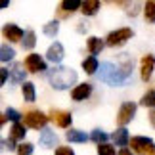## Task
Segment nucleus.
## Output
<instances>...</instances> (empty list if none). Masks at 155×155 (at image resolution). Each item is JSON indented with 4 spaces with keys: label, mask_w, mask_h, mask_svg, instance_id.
<instances>
[{
    "label": "nucleus",
    "mask_w": 155,
    "mask_h": 155,
    "mask_svg": "<svg viewBox=\"0 0 155 155\" xmlns=\"http://www.w3.org/2000/svg\"><path fill=\"white\" fill-rule=\"evenodd\" d=\"M48 81L56 90H65L77 82V71L71 67H54L48 71Z\"/></svg>",
    "instance_id": "nucleus-1"
},
{
    "label": "nucleus",
    "mask_w": 155,
    "mask_h": 155,
    "mask_svg": "<svg viewBox=\"0 0 155 155\" xmlns=\"http://www.w3.org/2000/svg\"><path fill=\"white\" fill-rule=\"evenodd\" d=\"M100 81H104L105 84H111V86H123L128 79L121 73V69H119V67H115V65L109 63V61H105V63H102Z\"/></svg>",
    "instance_id": "nucleus-2"
},
{
    "label": "nucleus",
    "mask_w": 155,
    "mask_h": 155,
    "mask_svg": "<svg viewBox=\"0 0 155 155\" xmlns=\"http://www.w3.org/2000/svg\"><path fill=\"white\" fill-rule=\"evenodd\" d=\"M23 121H25V127L29 128H35V130H40V128H46V123H48V117L44 115V113H40L37 109L33 111H27L25 115H23Z\"/></svg>",
    "instance_id": "nucleus-3"
},
{
    "label": "nucleus",
    "mask_w": 155,
    "mask_h": 155,
    "mask_svg": "<svg viewBox=\"0 0 155 155\" xmlns=\"http://www.w3.org/2000/svg\"><path fill=\"white\" fill-rule=\"evenodd\" d=\"M130 38H132V29L124 27V29H117V31L109 33V35H107V38H105V42H107V46L115 48V46H123Z\"/></svg>",
    "instance_id": "nucleus-4"
},
{
    "label": "nucleus",
    "mask_w": 155,
    "mask_h": 155,
    "mask_svg": "<svg viewBox=\"0 0 155 155\" xmlns=\"http://www.w3.org/2000/svg\"><path fill=\"white\" fill-rule=\"evenodd\" d=\"M130 146L134 147L136 153L140 155H153L155 153V144L151 138H144V136H134L130 140Z\"/></svg>",
    "instance_id": "nucleus-5"
},
{
    "label": "nucleus",
    "mask_w": 155,
    "mask_h": 155,
    "mask_svg": "<svg viewBox=\"0 0 155 155\" xmlns=\"http://www.w3.org/2000/svg\"><path fill=\"white\" fill-rule=\"evenodd\" d=\"M134 115H136V104L124 102L121 105V109H119V113H117V123L121 124V127H124V124H128L130 121H132Z\"/></svg>",
    "instance_id": "nucleus-6"
},
{
    "label": "nucleus",
    "mask_w": 155,
    "mask_h": 155,
    "mask_svg": "<svg viewBox=\"0 0 155 155\" xmlns=\"http://www.w3.org/2000/svg\"><path fill=\"white\" fill-rule=\"evenodd\" d=\"M23 65H25V69L29 71V73H40V71H48V69H46L44 59L40 58L38 54H29V56L25 58V61H23Z\"/></svg>",
    "instance_id": "nucleus-7"
},
{
    "label": "nucleus",
    "mask_w": 155,
    "mask_h": 155,
    "mask_svg": "<svg viewBox=\"0 0 155 155\" xmlns=\"http://www.w3.org/2000/svg\"><path fill=\"white\" fill-rule=\"evenodd\" d=\"M50 119L59 128H67V127H71V123H73V115H71L69 111H61V109H52Z\"/></svg>",
    "instance_id": "nucleus-8"
},
{
    "label": "nucleus",
    "mask_w": 155,
    "mask_h": 155,
    "mask_svg": "<svg viewBox=\"0 0 155 155\" xmlns=\"http://www.w3.org/2000/svg\"><path fill=\"white\" fill-rule=\"evenodd\" d=\"M153 67H155V58L151 56V54H147V56L142 58V61H140V77H142V81H150L151 79Z\"/></svg>",
    "instance_id": "nucleus-9"
},
{
    "label": "nucleus",
    "mask_w": 155,
    "mask_h": 155,
    "mask_svg": "<svg viewBox=\"0 0 155 155\" xmlns=\"http://www.w3.org/2000/svg\"><path fill=\"white\" fill-rule=\"evenodd\" d=\"M2 33H4L6 40H10V42H19V40L23 42V38H25V33H23L17 25H14V23H8V25H4Z\"/></svg>",
    "instance_id": "nucleus-10"
},
{
    "label": "nucleus",
    "mask_w": 155,
    "mask_h": 155,
    "mask_svg": "<svg viewBox=\"0 0 155 155\" xmlns=\"http://www.w3.org/2000/svg\"><path fill=\"white\" fill-rule=\"evenodd\" d=\"M46 58H48V61H52V63H59L63 59V46L59 42H54L48 48V52H46Z\"/></svg>",
    "instance_id": "nucleus-11"
},
{
    "label": "nucleus",
    "mask_w": 155,
    "mask_h": 155,
    "mask_svg": "<svg viewBox=\"0 0 155 155\" xmlns=\"http://www.w3.org/2000/svg\"><path fill=\"white\" fill-rule=\"evenodd\" d=\"M90 92H92V84H79V86H75L73 88V92H71V98L75 100V102H81V100H86L88 96H90Z\"/></svg>",
    "instance_id": "nucleus-12"
},
{
    "label": "nucleus",
    "mask_w": 155,
    "mask_h": 155,
    "mask_svg": "<svg viewBox=\"0 0 155 155\" xmlns=\"http://www.w3.org/2000/svg\"><path fill=\"white\" fill-rule=\"evenodd\" d=\"M38 140H40V146H44V147H54V146H56V142H58V136H56V132H54L52 128H44L42 132H40Z\"/></svg>",
    "instance_id": "nucleus-13"
},
{
    "label": "nucleus",
    "mask_w": 155,
    "mask_h": 155,
    "mask_svg": "<svg viewBox=\"0 0 155 155\" xmlns=\"http://www.w3.org/2000/svg\"><path fill=\"white\" fill-rule=\"evenodd\" d=\"M10 77H12V82H14V84H19V82L25 84V71H23V65L15 63L10 71Z\"/></svg>",
    "instance_id": "nucleus-14"
},
{
    "label": "nucleus",
    "mask_w": 155,
    "mask_h": 155,
    "mask_svg": "<svg viewBox=\"0 0 155 155\" xmlns=\"http://www.w3.org/2000/svg\"><path fill=\"white\" fill-rule=\"evenodd\" d=\"M119 61H121V73L127 77H130V71H132V58L128 56V54H119Z\"/></svg>",
    "instance_id": "nucleus-15"
},
{
    "label": "nucleus",
    "mask_w": 155,
    "mask_h": 155,
    "mask_svg": "<svg viewBox=\"0 0 155 155\" xmlns=\"http://www.w3.org/2000/svg\"><path fill=\"white\" fill-rule=\"evenodd\" d=\"M65 138H67L69 142H75V144H82V142L88 140V136H86V132H82V130H73L71 128L69 132L65 134Z\"/></svg>",
    "instance_id": "nucleus-16"
},
{
    "label": "nucleus",
    "mask_w": 155,
    "mask_h": 155,
    "mask_svg": "<svg viewBox=\"0 0 155 155\" xmlns=\"http://www.w3.org/2000/svg\"><path fill=\"white\" fill-rule=\"evenodd\" d=\"M82 69H84L88 75H94V73H96V71L100 69V63H98L96 56H90V58H86L84 61H82Z\"/></svg>",
    "instance_id": "nucleus-17"
},
{
    "label": "nucleus",
    "mask_w": 155,
    "mask_h": 155,
    "mask_svg": "<svg viewBox=\"0 0 155 155\" xmlns=\"http://www.w3.org/2000/svg\"><path fill=\"white\" fill-rule=\"evenodd\" d=\"M113 140H115L117 146L124 147V146L130 142V138H128V130H127V128H117V132L113 134Z\"/></svg>",
    "instance_id": "nucleus-18"
},
{
    "label": "nucleus",
    "mask_w": 155,
    "mask_h": 155,
    "mask_svg": "<svg viewBox=\"0 0 155 155\" xmlns=\"http://www.w3.org/2000/svg\"><path fill=\"white\" fill-rule=\"evenodd\" d=\"M98 10H100V2H98V0H86V2H82V8H81V12L84 15H94Z\"/></svg>",
    "instance_id": "nucleus-19"
},
{
    "label": "nucleus",
    "mask_w": 155,
    "mask_h": 155,
    "mask_svg": "<svg viewBox=\"0 0 155 155\" xmlns=\"http://www.w3.org/2000/svg\"><path fill=\"white\" fill-rule=\"evenodd\" d=\"M25 124H21V123H14V127H12L10 130V138H14V140H23L25 138Z\"/></svg>",
    "instance_id": "nucleus-20"
},
{
    "label": "nucleus",
    "mask_w": 155,
    "mask_h": 155,
    "mask_svg": "<svg viewBox=\"0 0 155 155\" xmlns=\"http://www.w3.org/2000/svg\"><path fill=\"white\" fill-rule=\"evenodd\" d=\"M88 50H90L92 56H96V54H100L104 50V42L98 37H90V38H88Z\"/></svg>",
    "instance_id": "nucleus-21"
},
{
    "label": "nucleus",
    "mask_w": 155,
    "mask_h": 155,
    "mask_svg": "<svg viewBox=\"0 0 155 155\" xmlns=\"http://www.w3.org/2000/svg\"><path fill=\"white\" fill-rule=\"evenodd\" d=\"M23 50H33L35 44H37V35H35V31H27L25 33V40H23Z\"/></svg>",
    "instance_id": "nucleus-22"
},
{
    "label": "nucleus",
    "mask_w": 155,
    "mask_h": 155,
    "mask_svg": "<svg viewBox=\"0 0 155 155\" xmlns=\"http://www.w3.org/2000/svg\"><path fill=\"white\" fill-rule=\"evenodd\" d=\"M59 8H61V10H65V12H67V14H71V12H75V10L82 8V4L79 2V0H63Z\"/></svg>",
    "instance_id": "nucleus-23"
},
{
    "label": "nucleus",
    "mask_w": 155,
    "mask_h": 155,
    "mask_svg": "<svg viewBox=\"0 0 155 155\" xmlns=\"http://www.w3.org/2000/svg\"><path fill=\"white\" fill-rule=\"evenodd\" d=\"M144 15L147 21H155V0H150V2H146L144 6Z\"/></svg>",
    "instance_id": "nucleus-24"
},
{
    "label": "nucleus",
    "mask_w": 155,
    "mask_h": 155,
    "mask_svg": "<svg viewBox=\"0 0 155 155\" xmlns=\"http://www.w3.org/2000/svg\"><path fill=\"white\" fill-rule=\"evenodd\" d=\"M23 92V98H25V102H35V86L31 84V82H25L21 88Z\"/></svg>",
    "instance_id": "nucleus-25"
},
{
    "label": "nucleus",
    "mask_w": 155,
    "mask_h": 155,
    "mask_svg": "<svg viewBox=\"0 0 155 155\" xmlns=\"http://www.w3.org/2000/svg\"><path fill=\"white\" fill-rule=\"evenodd\" d=\"M14 56H15L14 48H10L8 44H2V48H0V59L2 61H10V59H14Z\"/></svg>",
    "instance_id": "nucleus-26"
},
{
    "label": "nucleus",
    "mask_w": 155,
    "mask_h": 155,
    "mask_svg": "<svg viewBox=\"0 0 155 155\" xmlns=\"http://www.w3.org/2000/svg\"><path fill=\"white\" fill-rule=\"evenodd\" d=\"M90 138L96 142L98 146H102V144H107V134L104 132V130H100V128H96V130H92V136Z\"/></svg>",
    "instance_id": "nucleus-27"
},
{
    "label": "nucleus",
    "mask_w": 155,
    "mask_h": 155,
    "mask_svg": "<svg viewBox=\"0 0 155 155\" xmlns=\"http://www.w3.org/2000/svg\"><path fill=\"white\" fill-rule=\"evenodd\" d=\"M58 31H59V23L58 21H50V23L44 25V35L46 37H56Z\"/></svg>",
    "instance_id": "nucleus-28"
},
{
    "label": "nucleus",
    "mask_w": 155,
    "mask_h": 155,
    "mask_svg": "<svg viewBox=\"0 0 155 155\" xmlns=\"http://www.w3.org/2000/svg\"><path fill=\"white\" fill-rule=\"evenodd\" d=\"M142 105L153 107V109H155V90H150L147 94H144V98H142Z\"/></svg>",
    "instance_id": "nucleus-29"
},
{
    "label": "nucleus",
    "mask_w": 155,
    "mask_h": 155,
    "mask_svg": "<svg viewBox=\"0 0 155 155\" xmlns=\"http://www.w3.org/2000/svg\"><path fill=\"white\" fill-rule=\"evenodd\" d=\"M98 155H117V153H115V147L113 146L102 144V146H98Z\"/></svg>",
    "instance_id": "nucleus-30"
},
{
    "label": "nucleus",
    "mask_w": 155,
    "mask_h": 155,
    "mask_svg": "<svg viewBox=\"0 0 155 155\" xmlns=\"http://www.w3.org/2000/svg\"><path fill=\"white\" fill-rule=\"evenodd\" d=\"M17 155H33V144L25 142V144L17 146Z\"/></svg>",
    "instance_id": "nucleus-31"
},
{
    "label": "nucleus",
    "mask_w": 155,
    "mask_h": 155,
    "mask_svg": "<svg viewBox=\"0 0 155 155\" xmlns=\"http://www.w3.org/2000/svg\"><path fill=\"white\" fill-rule=\"evenodd\" d=\"M4 115H6V119H12V121H14V123H19V113H17L15 109H6V113H4Z\"/></svg>",
    "instance_id": "nucleus-32"
},
{
    "label": "nucleus",
    "mask_w": 155,
    "mask_h": 155,
    "mask_svg": "<svg viewBox=\"0 0 155 155\" xmlns=\"http://www.w3.org/2000/svg\"><path fill=\"white\" fill-rule=\"evenodd\" d=\"M56 155H75V151L71 150V147H67V146H59L56 150Z\"/></svg>",
    "instance_id": "nucleus-33"
},
{
    "label": "nucleus",
    "mask_w": 155,
    "mask_h": 155,
    "mask_svg": "<svg viewBox=\"0 0 155 155\" xmlns=\"http://www.w3.org/2000/svg\"><path fill=\"white\" fill-rule=\"evenodd\" d=\"M2 146H4V150H14V147H15V140L14 138H8V140L2 142Z\"/></svg>",
    "instance_id": "nucleus-34"
},
{
    "label": "nucleus",
    "mask_w": 155,
    "mask_h": 155,
    "mask_svg": "<svg viewBox=\"0 0 155 155\" xmlns=\"http://www.w3.org/2000/svg\"><path fill=\"white\" fill-rule=\"evenodd\" d=\"M6 81H8V69H0V82H2V84H6Z\"/></svg>",
    "instance_id": "nucleus-35"
},
{
    "label": "nucleus",
    "mask_w": 155,
    "mask_h": 155,
    "mask_svg": "<svg viewBox=\"0 0 155 155\" xmlns=\"http://www.w3.org/2000/svg\"><path fill=\"white\" fill-rule=\"evenodd\" d=\"M150 123H151V127L155 128V109H151V113H150Z\"/></svg>",
    "instance_id": "nucleus-36"
},
{
    "label": "nucleus",
    "mask_w": 155,
    "mask_h": 155,
    "mask_svg": "<svg viewBox=\"0 0 155 155\" xmlns=\"http://www.w3.org/2000/svg\"><path fill=\"white\" fill-rule=\"evenodd\" d=\"M119 155H132V151H128V150H127V147H123V150H121V151H119Z\"/></svg>",
    "instance_id": "nucleus-37"
},
{
    "label": "nucleus",
    "mask_w": 155,
    "mask_h": 155,
    "mask_svg": "<svg viewBox=\"0 0 155 155\" xmlns=\"http://www.w3.org/2000/svg\"><path fill=\"white\" fill-rule=\"evenodd\" d=\"M153 155H155V153H153Z\"/></svg>",
    "instance_id": "nucleus-38"
}]
</instances>
